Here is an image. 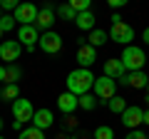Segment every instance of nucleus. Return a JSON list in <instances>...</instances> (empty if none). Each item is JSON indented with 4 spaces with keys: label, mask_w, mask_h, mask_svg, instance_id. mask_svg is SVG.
Returning a JSON list of instances; mask_svg holds the SVG:
<instances>
[{
    "label": "nucleus",
    "mask_w": 149,
    "mask_h": 139,
    "mask_svg": "<svg viewBox=\"0 0 149 139\" xmlns=\"http://www.w3.org/2000/svg\"><path fill=\"white\" fill-rule=\"evenodd\" d=\"M92 85H95V75H92L90 70L77 67V70H72V72L67 75V92L74 95V97L87 95V92L92 90Z\"/></svg>",
    "instance_id": "1"
},
{
    "label": "nucleus",
    "mask_w": 149,
    "mask_h": 139,
    "mask_svg": "<svg viewBox=\"0 0 149 139\" xmlns=\"http://www.w3.org/2000/svg\"><path fill=\"white\" fill-rule=\"evenodd\" d=\"M119 62L124 65L127 72H142L144 62H147V55H144V50L137 47V45H127L124 52L119 55Z\"/></svg>",
    "instance_id": "2"
},
{
    "label": "nucleus",
    "mask_w": 149,
    "mask_h": 139,
    "mask_svg": "<svg viewBox=\"0 0 149 139\" xmlns=\"http://www.w3.org/2000/svg\"><path fill=\"white\" fill-rule=\"evenodd\" d=\"M107 38L127 47V45H132V40H134V27H132V25H127L124 20H119V22H112L109 32H107Z\"/></svg>",
    "instance_id": "3"
},
{
    "label": "nucleus",
    "mask_w": 149,
    "mask_h": 139,
    "mask_svg": "<svg viewBox=\"0 0 149 139\" xmlns=\"http://www.w3.org/2000/svg\"><path fill=\"white\" fill-rule=\"evenodd\" d=\"M92 90H95V97H97V102H109L112 97L117 95V82L114 80H109V77H95V85H92Z\"/></svg>",
    "instance_id": "4"
},
{
    "label": "nucleus",
    "mask_w": 149,
    "mask_h": 139,
    "mask_svg": "<svg viewBox=\"0 0 149 139\" xmlns=\"http://www.w3.org/2000/svg\"><path fill=\"white\" fill-rule=\"evenodd\" d=\"M37 47L42 50L47 55H57L62 50V38H60L57 32L47 30V32H40V40H37Z\"/></svg>",
    "instance_id": "5"
},
{
    "label": "nucleus",
    "mask_w": 149,
    "mask_h": 139,
    "mask_svg": "<svg viewBox=\"0 0 149 139\" xmlns=\"http://www.w3.org/2000/svg\"><path fill=\"white\" fill-rule=\"evenodd\" d=\"M32 114H35V107H32L30 99H22V97H17L15 102H13V117H15V122H32Z\"/></svg>",
    "instance_id": "6"
},
{
    "label": "nucleus",
    "mask_w": 149,
    "mask_h": 139,
    "mask_svg": "<svg viewBox=\"0 0 149 139\" xmlns=\"http://www.w3.org/2000/svg\"><path fill=\"white\" fill-rule=\"evenodd\" d=\"M37 40H40V32L35 25H17V42L25 45L30 52L37 47Z\"/></svg>",
    "instance_id": "7"
},
{
    "label": "nucleus",
    "mask_w": 149,
    "mask_h": 139,
    "mask_svg": "<svg viewBox=\"0 0 149 139\" xmlns=\"http://www.w3.org/2000/svg\"><path fill=\"white\" fill-rule=\"evenodd\" d=\"M13 17H15L17 25H35L37 8L32 5V3H20V5L15 8V13H13Z\"/></svg>",
    "instance_id": "8"
},
{
    "label": "nucleus",
    "mask_w": 149,
    "mask_h": 139,
    "mask_svg": "<svg viewBox=\"0 0 149 139\" xmlns=\"http://www.w3.org/2000/svg\"><path fill=\"white\" fill-rule=\"evenodd\" d=\"M22 52V45L17 40H3L0 42V60H5L8 65H15V60L20 57Z\"/></svg>",
    "instance_id": "9"
},
{
    "label": "nucleus",
    "mask_w": 149,
    "mask_h": 139,
    "mask_svg": "<svg viewBox=\"0 0 149 139\" xmlns=\"http://www.w3.org/2000/svg\"><path fill=\"white\" fill-rule=\"evenodd\" d=\"M142 117H144V109L137 107V104H127V109L122 112V124L127 129H137L142 124Z\"/></svg>",
    "instance_id": "10"
},
{
    "label": "nucleus",
    "mask_w": 149,
    "mask_h": 139,
    "mask_svg": "<svg viewBox=\"0 0 149 139\" xmlns=\"http://www.w3.org/2000/svg\"><path fill=\"white\" fill-rule=\"evenodd\" d=\"M52 25H55V8L52 5H45L42 10H37V20H35L37 32H47Z\"/></svg>",
    "instance_id": "11"
},
{
    "label": "nucleus",
    "mask_w": 149,
    "mask_h": 139,
    "mask_svg": "<svg viewBox=\"0 0 149 139\" xmlns=\"http://www.w3.org/2000/svg\"><path fill=\"white\" fill-rule=\"evenodd\" d=\"M104 77H109V80H114V82H122L124 77H127V70L119 62V57H112V60L104 62Z\"/></svg>",
    "instance_id": "12"
},
{
    "label": "nucleus",
    "mask_w": 149,
    "mask_h": 139,
    "mask_svg": "<svg viewBox=\"0 0 149 139\" xmlns=\"http://www.w3.org/2000/svg\"><path fill=\"white\" fill-rule=\"evenodd\" d=\"M77 62H80L82 70H90L97 62V50L92 45H80V50H77Z\"/></svg>",
    "instance_id": "13"
},
{
    "label": "nucleus",
    "mask_w": 149,
    "mask_h": 139,
    "mask_svg": "<svg viewBox=\"0 0 149 139\" xmlns=\"http://www.w3.org/2000/svg\"><path fill=\"white\" fill-rule=\"evenodd\" d=\"M52 122H55V117H52L50 109H35V114H32V127L35 129L45 132V129L52 127Z\"/></svg>",
    "instance_id": "14"
},
{
    "label": "nucleus",
    "mask_w": 149,
    "mask_h": 139,
    "mask_svg": "<svg viewBox=\"0 0 149 139\" xmlns=\"http://www.w3.org/2000/svg\"><path fill=\"white\" fill-rule=\"evenodd\" d=\"M57 109L65 114H72L74 109H77V97L70 95V92H62V95L57 97Z\"/></svg>",
    "instance_id": "15"
},
{
    "label": "nucleus",
    "mask_w": 149,
    "mask_h": 139,
    "mask_svg": "<svg viewBox=\"0 0 149 139\" xmlns=\"http://www.w3.org/2000/svg\"><path fill=\"white\" fill-rule=\"evenodd\" d=\"M147 82H149V77L144 75V72H127V77L122 80V85H129V87H134V90H144Z\"/></svg>",
    "instance_id": "16"
},
{
    "label": "nucleus",
    "mask_w": 149,
    "mask_h": 139,
    "mask_svg": "<svg viewBox=\"0 0 149 139\" xmlns=\"http://www.w3.org/2000/svg\"><path fill=\"white\" fill-rule=\"evenodd\" d=\"M74 25L80 27V30H87V32H92V30H95V13H92V10L77 13V17H74Z\"/></svg>",
    "instance_id": "17"
},
{
    "label": "nucleus",
    "mask_w": 149,
    "mask_h": 139,
    "mask_svg": "<svg viewBox=\"0 0 149 139\" xmlns=\"http://www.w3.org/2000/svg\"><path fill=\"white\" fill-rule=\"evenodd\" d=\"M77 107H82L85 112H92V109L97 107V97L90 95V92H87V95H82V97H77Z\"/></svg>",
    "instance_id": "18"
},
{
    "label": "nucleus",
    "mask_w": 149,
    "mask_h": 139,
    "mask_svg": "<svg viewBox=\"0 0 149 139\" xmlns=\"http://www.w3.org/2000/svg\"><path fill=\"white\" fill-rule=\"evenodd\" d=\"M107 40H109V38H107V32H104V30H97V27H95V30L90 32V42H87V45H92V47L97 50L100 45H104Z\"/></svg>",
    "instance_id": "19"
},
{
    "label": "nucleus",
    "mask_w": 149,
    "mask_h": 139,
    "mask_svg": "<svg viewBox=\"0 0 149 139\" xmlns=\"http://www.w3.org/2000/svg\"><path fill=\"white\" fill-rule=\"evenodd\" d=\"M20 67L17 65H10V67H5V85H17V80H20Z\"/></svg>",
    "instance_id": "20"
},
{
    "label": "nucleus",
    "mask_w": 149,
    "mask_h": 139,
    "mask_svg": "<svg viewBox=\"0 0 149 139\" xmlns=\"http://www.w3.org/2000/svg\"><path fill=\"white\" fill-rule=\"evenodd\" d=\"M17 139H45V132H40V129H35V127H25L17 134Z\"/></svg>",
    "instance_id": "21"
},
{
    "label": "nucleus",
    "mask_w": 149,
    "mask_h": 139,
    "mask_svg": "<svg viewBox=\"0 0 149 139\" xmlns=\"http://www.w3.org/2000/svg\"><path fill=\"white\" fill-rule=\"evenodd\" d=\"M0 97H3V99H13V102H15L17 97H20V90H17V85H5L3 90H0Z\"/></svg>",
    "instance_id": "22"
},
{
    "label": "nucleus",
    "mask_w": 149,
    "mask_h": 139,
    "mask_svg": "<svg viewBox=\"0 0 149 139\" xmlns=\"http://www.w3.org/2000/svg\"><path fill=\"white\" fill-rule=\"evenodd\" d=\"M109 109H112L114 114H122L124 109H127V102H124V97H117V95H114V97L109 99Z\"/></svg>",
    "instance_id": "23"
},
{
    "label": "nucleus",
    "mask_w": 149,
    "mask_h": 139,
    "mask_svg": "<svg viewBox=\"0 0 149 139\" xmlns=\"http://www.w3.org/2000/svg\"><path fill=\"white\" fill-rule=\"evenodd\" d=\"M95 139H114V129L107 127V124H102V127L95 129Z\"/></svg>",
    "instance_id": "24"
},
{
    "label": "nucleus",
    "mask_w": 149,
    "mask_h": 139,
    "mask_svg": "<svg viewBox=\"0 0 149 139\" xmlns=\"http://www.w3.org/2000/svg\"><path fill=\"white\" fill-rule=\"evenodd\" d=\"M13 27H17V22H15L13 15H3V17H0V30H3V32H10Z\"/></svg>",
    "instance_id": "25"
},
{
    "label": "nucleus",
    "mask_w": 149,
    "mask_h": 139,
    "mask_svg": "<svg viewBox=\"0 0 149 139\" xmlns=\"http://www.w3.org/2000/svg\"><path fill=\"white\" fill-rule=\"evenodd\" d=\"M57 15H60V17H65V20H74V17H77V13L70 8V3H65V5H60V8H57Z\"/></svg>",
    "instance_id": "26"
},
{
    "label": "nucleus",
    "mask_w": 149,
    "mask_h": 139,
    "mask_svg": "<svg viewBox=\"0 0 149 139\" xmlns=\"http://www.w3.org/2000/svg\"><path fill=\"white\" fill-rule=\"evenodd\" d=\"M70 8H72L74 13H85V10H90V0H72Z\"/></svg>",
    "instance_id": "27"
},
{
    "label": "nucleus",
    "mask_w": 149,
    "mask_h": 139,
    "mask_svg": "<svg viewBox=\"0 0 149 139\" xmlns=\"http://www.w3.org/2000/svg\"><path fill=\"white\" fill-rule=\"evenodd\" d=\"M17 5H20L17 0H3V3H0V10H3V13L8 15V10H13V13H15V8H17Z\"/></svg>",
    "instance_id": "28"
},
{
    "label": "nucleus",
    "mask_w": 149,
    "mask_h": 139,
    "mask_svg": "<svg viewBox=\"0 0 149 139\" xmlns=\"http://www.w3.org/2000/svg\"><path fill=\"white\" fill-rule=\"evenodd\" d=\"M124 139H147V134H144V132H139V129H132V132H129Z\"/></svg>",
    "instance_id": "29"
},
{
    "label": "nucleus",
    "mask_w": 149,
    "mask_h": 139,
    "mask_svg": "<svg viewBox=\"0 0 149 139\" xmlns=\"http://www.w3.org/2000/svg\"><path fill=\"white\" fill-rule=\"evenodd\" d=\"M109 8H114V10H119V8H124V0H109Z\"/></svg>",
    "instance_id": "30"
},
{
    "label": "nucleus",
    "mask_w": 149,
    "mask_h": 139,
    "mask_svg": "<svg viewBox=\"0 0 149 139\" xmlns=\"http://www.w3.org/2000/svg\"><path fill=\"white\" fill-rule=\"evenodd\" d=\"M13 129L15 132H22V122H13Z\"/></svg>",
    "instance_id": "31"
},
{
    "label": "nucleus",
    "mask_w": 149,
    "mask_h": 139,
    "mask_svg": "<svg viewBox=\"0 0 149 139\" xmlns=\"http://www.w3.org/2000/svg\"><path fill=\"white\" fill-rule=\"evenodd\" d=\"M142 124H149V109H144V117H142Z\"/></svg>",
    "instance_id": "32"
},
{
    "label": "nucleus",
    "mask_w": 149,
    "mask_h": 139,
    "mask_svg": "<svg viewBox=\"0 0 149 139\" xmlns=\"http://www.w3.org/2000/svg\"><path fill=\"white\" fill-rule=\"evenodd\" d=\"M5 80V65H0V82Z\"/></svg>",
    "instance_id": "33"
},
{
    "label": "nucleus",
    "mask_w": 149,
    "mask_h": 139,
    "mask_svg": "<svg viewBox=\"0 0 149 139\" xmlns=\"http://www.w3.org/2000/svg\"><path fill=\"white\" fill-rule=\"evenodd\" d=\"M144 42L149 45V27H144Z\"/></svg>",
    "instance_id": "34"
},
{
    "label": "nucleus",
    "mask_w": 149,
    "mask_h": 139,
    "mask_svg": "<svg viewBox=\"0 0 149 139\" xmlns=\"http://www.w3.org/2000/svg\"><path fill=\"white\" fill-rule=\"evenodd\" d=\"M147 102H149V82H147Z\"/></svg>",
    "instance_id": "35"
},
{
    "label": "nucleus",
    "mask_w": 149,
    "mask_h": 139,
    "mask_svg": "<svg viewBox=\"0 0 149 139\" xmlns=\"http://www.w3.org/2000/svg\"><path fill=\"white\" fill-rule=\"evenodd\" d=\"M0 42H3V30H0Z\"/></svg>",
    "instance_id": "36"
},
{
    "label": "nucleus",
    "mask_w": 149,
    "mask_h": 139,
    "mask_svg": "<svg viewBox=\"0 0 149 139\" xmlns=\"http://www.w3.org/2000/svg\"><path fill=\"white\" fill-rule=\"evenodd\" d=\"M0 129H3V119H0Z\"/></svg>",
    "instance_id": "37"
},
{
    "label": "nucleus",
    "mask_w": 149,
    "mask_h": 139,
    "mask_svg": "<svg viewBox=\"0 0 149 139\" xmlns=\"http://www.w3.org/2000/svg\"><path fill=\"white\" fill-rule=\"evenodd\" d=\"M0 139H5V137H3V134H0Z\"/></svg>",
    "instance_id": "38"
},
{
    "label": "nucleus",
    "mask_w": 149,
    "mask_h": 139,
    "mask_svg": "<svg viewBox=\"0 0 149 139\" xmlns=\"http://www.w3.org/2000/svg\"><path fill=\"white\" fill-rule=\"evenodd\" d=\"M0 17H3V10H0Z\"/></svg>",
    "instance_id": "39"
},
{
    "label": "nucleus",
    "mask_w": 149,
    "mask_h": 139,
    "mask_svg": "<svg viewBox=\"0 0 149 139\" xmlns=\"http://www.w3.org/2000/svg\"><path fill=\"white\" fill-rule=\"evenodd\" d=\"M147 60H149V55H147Z\"/></svg>",
    "instance_id": "40"
},
{
    "label": "nucleus",
    "mask_w": 149,
    "mask_h": 139,
    "mask_svg": "<svg viewBox=\"0 0 149 139\" xmlns=\"http://www.w3.org/2000/svg\"><path fill=\"white\" fill-rule=\"evenodd\" d=\"M147 139H149V134H147Z\"/></svg>",
    "instance_id": "41"
},
{
    "label": "nucleus",
    "mask_w": 149,
    "mask_h": 139,
    "mask_svg": "<svg viewBox=\"0 0 149 139\" xmlns=\"http://www.w3.org/2000/svg\"><path fill=\"white\" fill-rule=\"evenodd\" d=\"M0 90H3V87H0Z\"/></svg>",
    "instance_id": "42"
}]
</instances>
